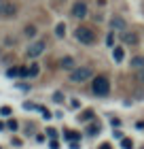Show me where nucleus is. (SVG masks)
Wrapping results in <instances>:
<instances>
[{"label":"nucleus","instance_id":"nucleus-5","mask_svg":"<svg viewBox=\"0 0 144 149\" xmlns=\"http://www.w3.org/2000/svg\"><path fill=\"white\" fill-rule=\"evenodd\" d=\"M70 15H72L74 19H85V17L89 15V6H87V2H85V0H76V2L72 4Z\"/></svg>","mask_w":144,"mask_h":149},{"label":"nucleus","instance_id":"nucleus-29","mask_svg":"<svg viewBox=\"0 0 144 149\" xmlns=\"http://www.w3.org/2000/svg\"><path fill=\"white\" fill-rule=\"evenodd\" d=\"M2 9H4V0H0V17H2Z\"/></svg>","mask_w":144,"mask_h":149},{"label":"nucleus","instance_id":"nucleus-6","mask_svg":"<svg viewBox=\"0 0 144 149\" xmlns=\"http://www.w3.org/2000/svg\"><path fill=\"white\" fill-rule=\"evenodd\" d=\"M110 30H112V32H119V34H121V32H125V30H127L125 19L119 17V15H114V17L110 19Z\"/></svg>","mask_w":144,"mask_h":149},{"label":"nucleus","instance_id":"nucleus-3","mask_svg":"<svg viewBox=\"0 0 144 149\" xmlns=\"http://www.w3.org/2000/svg\"><path fill=\"white\" fill-rule=\"evenodd\" d=\"M91 92L95 96H108V92H110V81L106 77H93V83H91Z\"/></svg>","mask_w":144,"mask_h":149},{"label":"nucleus","instance_id":"nucleus-9","mask_svg":"<svg viewBox=\"0 0 144 149\" xmlns=\"http://www.w3.org/2000/svg\"><path fill=\"white\" fill-rule=\"evenodd\" d=\"M59 66H61L64 70H72V68H76V66H74V60H72L70 56H64V58H61V60H59Z\"/></svg>","mask_w":144,"mask_h":149},{"label":"nucleus","instance_id":"nucleus-19","mask_svg":"<svg viewBox=\"0 0 144 149\" xmlns=\"http://www.w3.org/2000/svg\"><path fill=\"white\" fill-rule=\"evenodd\" d=\"M6 74H9V77H19V66H17V68H9Z\"/></svg>","mask_w":144,"mask_h":149},{"label":"nucleus","instance_id":"nucleus-22","mask_svg":"<svg viewBox=\"0 0 144 149\" xmlns=\"http://www.w3.org/2000/svg\"><path fill=\"white\" fill-rule=\"evenodd\" d=\"M106 43H108V47H112V45H114V32H110V34L106 36Z\"/></svg>","mask_w":144,"mask_h":149},{"label":"nucleus","instance_id":"nucleus-8","mask_svg":"<svg viewBox=\"0 0 144 149\" xmlns=\"http://www.w3.org/2000/svg\"><path fill=\"white\" fill-rule=\"evenodd\" d=\"M121 38H123V43L125 45H138V34L136 32H121Z\"/></svg>","mask_w":144,"mask_h":149},{"label":"nucleus","instance_id":"nucleus-17","mask_svg":"<svg viewBox=\"0 0 144 149\" xmlns=\"http://www.w3.org/2000/svg\"><path fill=\"white\" fill-rule=\"evenodd\" d=\"M121 147L123 149H134V143L129 139H121Z\"/></svg>","mask_w":144,"mask_h":149},{"label":"nucleus","instance_id":"nucleus-31","mask_svg":"<svg viewBox=\"0 0 144 149\" xmlns=\"http://www.w3.org/2000/svg\"><path fill=\"white\" fill-rule=\"evenodd\" d=\"M136 126H138V128H144V119H142V121H138Z\"/></svg>","mask_w":144,"mask_h":149},{"label":"nucleus","instance_id":"nucleus-1","mask_svg":"<svg viewBox=\"0 0 144 149\" xmlns=\"http://www.w3.org/2000/svg\"><path fill=\"white\" fill-rule=\"evenodd\" d=\"M93 79V68L91 66H76L70 70V81L72 83H85V81Z\"/></svg>","mask_w":144,"mask_h":149},{"label":"nucleus","instance_id":"nucleus-30","mask_svg":"<svg viewBox=\"0 0 144 149\" xmlns=\"http://www.w3.org/2000/svg\"><path fill=\"white\" fill-rule=\"evenodd\" d=\"M70 149H79V143L74 141V143H70Z\"/></svg>","mask_w":144,"mask_h":149},{"label":"nucleus","instance_id":"nucleus-11","mask_svg":"<svg viewBox=\"0 0 144 149\" xmlns=\"http://www.w3.org/2000/svg\"><path fill=\"white\" fill-rule=\"evenodd\" d=\"M132 68H134V70L144 68V56H136V58H132Z\"/></svg>","mask_w":144,"mask_h":149},{"label":"nucleus","instance_id":"nucleus-28","mask_svg":"<svg viewBox=\"0 0 144 149\" xmlns=\"http://www.w3.org/2000/svg\"><path fill=\"white\" fill-rule=\"evenodd\" d=\"M49 147H51V149H57V141H55V139H53V141H51V143H49Z\"/></svg>","mask_w":144,"mask_h":149},{"label":"nucleus","instance_id":"nucleus-12","mask_svg":"<svg viewBox=\"0 0 144 149\" xmlns=\"http://www.w3.org/2000/svg\"><path fill=\"white\" fill-rule=\"evenodd\" d=\"M112 58H114V62H123L125 49H123V47H114V49H112Z\"/></svg>","mask_w":144,"mask_h":149},{"label":"nucleus","instance_id":"nucleus-7","mask_svg":"<svg viewBox=\"0 0 144 149\" xmlns=\"http://www.w3.org/2000/svg\"><path fill=\"white\" fill-rule=\"evenodd\" d=\"M17 15V4L13 0H4V9H2V17H15Z\"/></svg>","mask_w":144,"mask_h":149},{"label":"nucleus","instance_id":"nucleus-20","mask_svg":"<svg viewBox=\"0 0 144 149\" xmlns=\"http://www.w3.org/2000/svg\"><path fill=\"white\" fill-rule=\"evenodd\" d=\"M53 100H55V102H64V94H61V92H55V94H53Z\"/></svg>","mask_w":144,"mask_h":149},{"label":"nucleus","instance_id":"nucleus-23","mask_svg":"<svg viewBox=\"0 0 144 149\" xmlns=\"http://www.w3.org/2000/svg\"><path fill=\"white\" fill-rule=\"evenodd\" d=\"M136 77H138V81H140V83H144V68L136 70Z\"/></svg>","mask_w":144,"mask_h":149},{"label":"nucleus","instance_id":"nucleus-2","mask_svg":"<svg viewBox=\"0 0 144 149\" xmlns=\"http://www.w3.org/2000/svg\"><path fill=\"white\" fill-rule=\"evenodd\" d=\"M74 36L83 45H93L95 43V32H93V28H89V26H79L76 32H74Z\"/></svg>","mask_w":144,"mask_h":149},{"label":"nucleus","instance_id":"nucleus-18","mask_svg":"<svg viewBox=\"0 0 144 149\" xmlns=\"http://www.w3.org/2000/svg\"><path fill=\"white\" fill-rule=\"evenodd\" d=\"M28 70H30V77H36V74L40 72V68H38V64H32V66H30Z\"/></svg>","mask_w":144,"mask_h":149},{"label":"nucleus","instance_id":"nucleus-16","mask_svg":"<svg viewBox=\"0 0 144 149\" xmlns=\"http://www.w3.org/2000/svg\"><path fill=\"white\" fill-rule=\"evenodd\" d=\"M23 32H25V36H30V38H32V36H36V28H34V26H25V30H23Z\"/></svg>","mask_w":144,"mask_h":149},{"label":"nucleus","instance_id":"nucleus-15","mask_svg":"<svg viewBox=\"0 0 144 149\" xmlns=\"http://www.w3.org/2000/svg\"><path fill=\"white\" fill-rule=\"evenodd\" d=\"M66 139L74 143V141H79V139H81V134H79V132H74V130H68V132H66Z\"/></svg>","mask_w":144,"mask_h":149},{"label":"nucleus","instance_id":"nucleus-21","mask_svg":"<svg viewBox=\"0 0 144 149\" xmlns=\"http://www.w3.org/2000/svg\"><path fill=\"white\" fill-rule=\"evenodd\" d=\"M6 126H9V128H11V130H13V132H15V130H17V128H19V124H17V121H15V119H9V124H6Z\"/></svg>","mask_w":144,"mask_h":149},{"label":"nucleus","instance_id":"nucleus-10","mask_svg":"<svg viewBox=\"0 0 144 149\" xmlns=\"http://www.w3.org/2000/svg\"><path fill=\"white\" fill-rule=\"evenodd\" d=\"M100 130H102V126L98 124V121H89V126H87V134L89 136H95V134H100Z\"/></svg>","mask_w":144,"mask_h":149},{"label":"nucleus","instance_id":"nucleus-13","mask_svg":"<svg viewBox=\"0 0 144 149\" xmlns=\"http://www.w3.org/2000/svg\"><path fill=\"white\" fill-rule=\"evenodd\" d=\"M91 119H93V111H89V109H87V111H83V113L79 115V121H85V124H89Z\"/></svg>","mask_w":144,"mask_h":149},{"label":"nucleus","instance_id":"nucleus-26","mask_svg":"<svg viewBox=\"0 0 144 149\" xmlns=\"http://www.w3.org/2000/svg\"><path fill=\"white\" fill-rule=\"evenodd\" d=\"M40 111H43V115H45V119H51V113L47 111V109H40Z\"/></svg>","mask_w":144,"mask_h":149},{"label":"nucleus","instance_id":"nucleus-25","mask_svg":"<svg viewBox=\"0 0 144 149\" xmlns=\"http://www.w3.org/2000/svg\"><path fill=\"white\" fill-rule=\"evenodd\" d=\"M47 134H49V136H51V139H55V136H57V132H55V130H53V128H49V130H47Z\"/></svg>","mask_w":144,"mask_h":149},{"label":"nucleus","instance_id":"nucleus-27","mask_svg":"<svg viewBox=\"0 0 144 149\" xmlns=\"http://www.w3.org/2000/svg\"><path fill=\"white\" fill-rule=\"evenodd\" d=\"M100 149H112V145H110V143H102Z\"/></svg>","mask_w":144,"mask_h":149},{"label":"nucleus","instance_id":"nucleus-4","mask_svg":"<svg viewBox=\"0 0 144 149\" xmlns=\"http://www.w3.org/2000/svg\"><path fill=\"white\" fill-rule=\"evenodd\" d=\"M45 49H47V40H45V38H38V40H34V43L28 47L25 56H28L30 60H34V58L43 56V53H45Z\"/></svg>","mask_w":144,"mask_h":149},{"label":"nucleus","instance_id":"nucleus-14","mask_svg":"<svg viewBox=\"0 0 144 149\" xmlns=\"http://www.w3.org/2000/svg\"><path fill=\"white\" fill-rule=\"evenodd\" d=\"M55 36H66V24H57L55 26Z\"/></svg>","mask_w":144,"mask_h":149},{"label":"nucleus","instance_id":"nucleus-24","mask_svg":"<svg viewBox=\"0 0 144 149\" xmlns=\"http://www.w3.org/2000/svg\"><path fill=\"white\" fill-rule=\"evenodd\" d=\"M0 113H2V115H11V107H2Z\"/></svg>","mask_w":144,"mask_h":149}]
</instances>
